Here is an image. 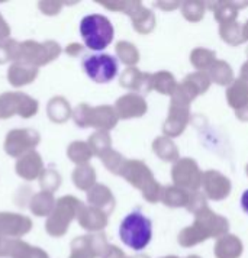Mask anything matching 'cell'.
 Wrapping results in <instances>:
<instances>
[{
	"label": "cell",
	"mask_w": 248,
	"mask_h": 258,
	"mask_svg": "<svg viewBox=\"0 0 248 258\" xmlns=\"http://www.w3.org/2000/svg\"><path fill=\"white\" fill-rule=\"evenodd\" d=\"M119 236L125 245L134 251H142L151 242L153 222L142 212L128 213L119 226Z\"/></svg>",
	"instance_id": "obj_1"
},
{
	"label": "cell",
	"mask_w": 248,
	"mask_h": 258,
	"mask_svg": "<svg viewBox=\"0 0 248 258\" xmlns=\"http://www.w3.org/2000/svg\"><path fill=\"white\" fill-rule=\"evenodd\" d=\"M80 34L86 47L93 51H103L113 39V26L103 15H87L80 22Z\"/></svg>",
	"instance_id": "obj_2"
},
{
	"label": "cell",
	"mask_w": 248,
	"mask_h": 258,
	"mask_svg": "<svg viewBox=\"0 0 248 258\" xmlns=\"http://www.w3.org/2000/svg\"><path fill=\"white\" fill-rule=\"evenodd\" d=\"M86 74L96 83H109L118 74V61L109 54H93L83 61Z\"/></svg>",
	"instance_id": "obj_3"
},
{
	"label": "cell",
	"mask_w": 248,
	"mask_h": 258,
	"mask_svg": "<svg viewBox=\"0 0 248 258\" xmlns=\"http://www.w3.org/2000/svg\"><path fill=\"white\" fill-rule=\"evenodd\" d=\"M38 103L24 93H6L0 96V117H9L13 113L29 117L36 113Z\"/></svg>",
	"instance_id": "obj_4"
},
{
	"label": "cell",
	"mask_w": 248,
	"mask_h": 258,
	"mask_svg": "<svg viewBox=\"0 0 248 258\" xmlns=\"http://www.w3.org/2000/svg\"><path fill=\"white\" fill-rule=\"evenodd\" d=\"M39 142V135L32 129H16L9 132L6 138V153L13 157H18L21 153L35 147Z\"/></svg>",
	"instance_id": "obj_5"
},
{
	"label": "cell",
	"mask_w": 248,
	"mask_h": 258,
	"mask_svg": "<svg viewBox=\"0 0 248 258\" xmlns=\"http://www.w3.org/2000/svg\"><path fill=\"white\" fill-rule=\"evenodd\" d=\"M41 158L36 153L26 154L22 157V160H19V163L16 165V171L21 177H24L26 180H34L38 173L41 171Z\"/></svg>",
	"instance_id": "obj_6"
},
{
	"label": "cell",
	"mask_w": 248,
	"mask_h": 258,
	"mask_svg": "<svg viewBox=\"0 0 248 258\" xmlns=\"http://www.w3.org/2000/svg\"><path fill=\"white\" fill-rule=\"evenodd\" d=\"M36 69L26 62H15L9 70V82L15 86H21L25 83H29V79H35Z\"/></svg>",
	"instance_id": "obj_7"
},
{
	"label": "cell",
	"mask_w": 248,
	"mask_h": 258,
	"mask_svg": "<svg viewBox=\"0 0 248 258\" xmlns=\"http://www.w3.org/2000/svg\"><path fill=\"white\" fill-rule=\"evenodd\" d=\"M8 35H9V28H8L6 22H5V21L2 19V16H0V39L6 38Z\"/></svg>",
	"instance_id": "obj_8"
},
{
	"label": "cell",
	"mask_w": 248,
	"mask_h": 258,
	"mask_svg": "<svg viewBox=\"0 0 248 258\" xmlns=\"http://www.w3.org/2000/svg\"><path fill=\"white\" fill-rule=\"evenodd\" d=\"M241 206H242V211L248 213V190H245L241 196Z\"/></svg>",
	"instance_id": "obj_9"
},
{
	"label": "cell",
	"mask_w": 248,
	"mask_h": 258,
	"mask_svg": "<svg viewBox=\"0 0 248 258\" xmlns=\"http://www.w3.org/2000/svg\"><path fill=\"white\" fill-rule=\"evenodd\" d=\"M6 59H9V54L6 51V48L0 45V62H5Z\"/></svg>",
	"instance_id": "obj_10"
}]
</instances>
